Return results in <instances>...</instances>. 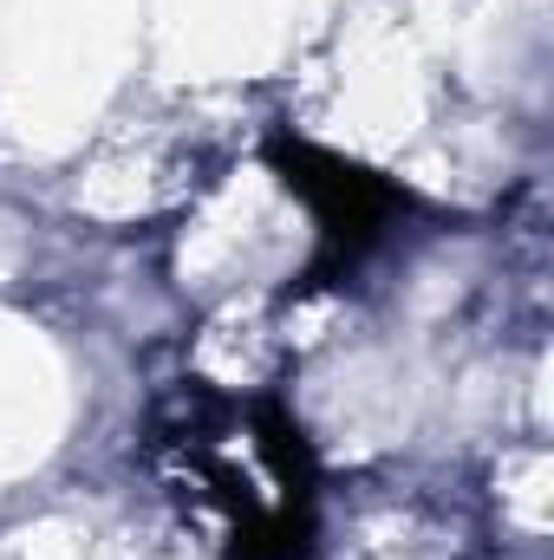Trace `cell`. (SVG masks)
<instances>
[{
  "label": "cell",
  "instance_id": "6da1fadb",
  "mask_svg": "<svg viewBox=\"0 0 554 560\" xmlns=\"http://www.w3.org/2000/svg\"><path fill=\"white\" fill-rule=\"evenodd\" d=\"M157 443L222 522V560L320 555V456L280 392H216L183 378L157 411Z\"/></svg>",
  "mask_w": 554,
  "mask_h": 560
},
{
  "label": "cell",
  "instance_id": "7a4b0ae2",
  "mask_svg": "<svg viewBox=\"0 0 554 560\" xmlns=\"http://www.w3.org/2000/svg\"><path fill=\"white\" fill-rule=\"evenodd\" d=\"M262 163L275 170V183L307 209L313 222V255L293 275L287 293H320V287H346L412 215H424V196L412 183H399L392 170L346 156L333 143L293 131L287 118L268 125L262 138Z\"/></svg>",
  "mask_w": 554,
  "mask_h": 560
}]
</instances>
